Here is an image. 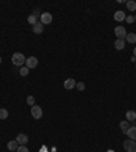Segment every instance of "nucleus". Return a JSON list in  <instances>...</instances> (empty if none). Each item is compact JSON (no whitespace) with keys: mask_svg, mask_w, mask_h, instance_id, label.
Listing matches in <instances>:
<instances>
[{"mask_svg":"<svg viewBox=\"0 0 136 152\" xmlns=\"http://www.w3.org/2000/svg\"><path fill=\"white\" fill-rule=\"evenodd\" d=\"M135 20H136V15H135Z\"/></svg>","mask_w":136,"mask_h":152,"instance_id":"28","label":"nucleus"},{"mask_svg":"<svg viewBox=\"0 0 136 152\" xmlns=\"http://www.w3.org/2000/svg\"><path fill=\"white\" fill-rule=\"evenodd\" d=\"M125 38H126V42H128V44H135L136 42V34L135 33H128Z\"/></svg>","mask_w":136,"mask_h":152,"instance_id":"14","label":"nucleus"},{"mask_svg":"<svg viewBox=\"0 0 136 152\" xmlns=\"http://www.w3.org/2000/svg\"><path fill=\"white\" fill-rule=\"evenodd\" d=\"M18 147H19V144H18V141L16 140H11V141H8V144H7V148H8V151H16L18 149Z\"/></svg>","mask_w":136,"mask_h":152,"instance_id":"10","label":"nucleus"},{"mask_svg":"<svg viewBox=\"0 0 136 152\" xmlns=\"http://www.w3.org/2000/svg\"><path fill=\"white\" fill-rule=\"evenodd\" d=\"M75 87L78 88L79 91H84V88H86V86H84V83L83 81H79V83H76V86Z\"/></svg>","mask_w":136,"mask_h":152,"instance_id":"21","label":"nucleus"},{"mask_svg":"<svg viewBox=\"0 0 136 152\" xmlns=\"http://www.w3.org/2000/svg\"><path fill=\"white\" fill-rule=\"evenodd\" d=\"M31 116L36 118V120H39L42 117V109L39 106H37V105H34V106H31Z\"/></svg>","mask_w":136,"mask_h":152,"instance_id":"4","label":"nucleus"},{"mask_svg":"<svg viewBox=\"0 0 136 152\" xmlns=\"http://www.w3.org/2000/svg\"><path fill=\"white\" fill-rule=\"evenodd\" d=\"M19 72L22 76H27V75H29V68H27V67H22Z\"/></svg>","mask_w":136,"mask_h":152,"instance_id":"20","label":"nucleus"},{"mask_svg":"<svg viewBox=\"0 0 136 152\" xmlns=\"http://www.w3.org/2000/svg\"><path fill=\"white\" fill-rule=\"evenodd\" d=\"M0 63H1V57H0Z\"/></svg>","mask_w":136,"mask_h":152,"instance_id":"27","label":"nucleus"},{"mask_svg":"<svg viewBox=\"0 0 136 152\" xmlns=\"http://www.w3.org/2000/svg\"><path fill=\"white\" fill-rule=\"evenodd\" d=\"M126 8H128L129 11H135L136 10V1H133V0L126 1Z\"/></svg>","mask_w":136,"mask_h":152,"instance_id":"17","label":"nucleus"},{"mask_svg":"<svg viewBox=\"0 0 136 152\" xmlns=\"http://www.w3.org/2000/svg\"><path fill=\"white\" fill-rule=\"evenodd\" d=\"M126 136L129 137L131 140L135 141L136 140V126H132V128L129 126V129H128V132H126Z\"/></svg>","mask_w":136,"mask_h":152,"instance_id":"11","label":"nucleus"},{"mask_svg":"<svg viewBox=\"0 0 136 152\" xmlns=\"http://www.w3.org/2000/svg\"><path fill=\"white\" fill-rule=\"evenodd\" d=\"M26 102H27V105H30V106H34V97H33V95H29Z\"/></svg>","mask_w":136,"mask_h":152,"instance_id":"22","label":"nucleus"},{"mask_svg":"<svg viewBox=\"0 0 136 152\" xmlns=\"http://www.w3.org/2000/svg\"><path fill=\"white\" fill-rule=\"evenodd\" d=\"M114 34H116V37H117V39H124L126 37V30L124 29L123 26H117L116 29H114Z\"/></svg>","mask_w":136,"mask_h":152,"instance_id":"3","label":"nucleus"},{"mask_svg":"<svg viewBox=\"0 0 136 152\" xmlns=\"http://www.w3.org/2000/svg\"><path fill=\"white\" fill-rule=\"evenodd\" d=\"M125 20L128 23H133V20H135V16L133 15H129V16H125Z\"/></svg>","mask_w":136,"mask_h":152,"instance_id":"24","label":"nucleus"},{"mask_svg":"<svg viewBox=\"0 0 136 152\" xmlns=\"http://www.w3.org/2000/svg\"><path fill=\"white\" fill-rule=\"evenodd\" d=\"M37 19H38V18H37V16L34 15V14H31V15H30L29 18H27V22H29L30 25H33V26H34V25L37 23Z\"/></svg>","mask_w":136,"mask_h":152,"instance_id":"18","label":"nucleus"},{"mask_svg":"<svg viewBox=\"0 0 136 152\" xmlns=\"http://www.w3.org/2000/svg\"><path fill=\"white\" fill-rule=\"evenodd\" d=\"M114 48H116L117 50H123V49L125 48V41H124V39H116V41H114Z\"/></svg>","mask_w":136,"mask_h":152,"instance_id":"13","label":"nucleus"},{"mask_svg":"<svg viewBox=\"0 0 136 152\" xmlns=\"http://www.w3.org/2000/svg\"><path fill=\"white\" fill-rule=\"evenodd\" d=\"M8 117V110L7 109H0V120H6Z\"/></svg>","mask_w":136,"mask_h":152,"instance_id":"19","label":"nucleus"},{"mask_svg":"<svg viewBox=\"0 0 136 152\" xmlns=\"http://www.w3.org/2000/svg\"><path fill=\"white\" fill-rule=\"evenodd\" d=\"M75 86H76V81H75L74 79H67V80L64 81L65 90H72V88H75Z\"/></svg>","mask_w":136,"mask_h":152,"instance_id":"8","label":"nucleus"},{"mask_svg":"<svg viewBox=\"0 0 136 152\" xmlns=\"http://www.w3.org/2000/svg\"><path fill=\"white\" fill-rule=\"evenodd\" d=\"M135 121H136V120H135Z\"/></svg>","mask_w":136,"mask_h":152,"instance_id":"29","label":"nucleus"},{"mask_svg":"<svg viewBox=\"0 0 136 152\" xmlns=\"http://www.w3.org/2000/svg\"><path fill=\"white\" fill-rule=\"evenodd\" d=\"M106 152H114V151H113V149H107Z\"/></svg>","mask_w":136,"mask_h":152,"instance_id":"26","label":"nucleus"},{"mask_svg":"<svg viewBox=\"0 0 136 152\" xmlns=\"http://www.w3.org/2000/svg\"><path fill=\"white\" fill-rule=\"evenodd\" d=\"M33 31L36 33V34H41L42 31H44V25H42L41 22H37L34 26H33Z\"/></svg>","mask_w":136,"mask_h":152,"instance_id":"12","label":"nucleus"},{"mask_svg":"<svg viewBox=\"0 0 136 152\" xmlns=\"http://www.w3.org/2000/svg\"><path fill=\"white\" fill-rule=\"evenodd\" d=\"M114 20H116V22H123V20H125V14H124V11H116V12H114Z\"/></svg>","mask_w":136,"mask_h":152,"instance_id":"9","label":"nucleus"},{"mask_svg":"<svg viewBox=\"0 0 136 152\" xmlns=\"http://www.w3.org/2000/svg\"><path fill=\"white\" fill-rule=\"evenodd\" d=\"M123 145L126 152H136V141H133V140H125Z\"/></svg>","mask_w":136,"mask_h":152,"instance_id":"2","label":"nucleus"},{"mask_svg":"<svg viewBox=\"0 0 136 152\" xmlns=\"http://www.w3.org/2000/svg\"><path fill=\"white\" fill-rule=\"evenodd\" d=\"M120 129L123 130V133H125L126 135V132H128V129H129V124H128V121H121L120 122Z\"/></svg>","mask_w":136,"mask_h":152,"instance_id":"16","label":"nucleus"},{"mask_svg":"<svg viewBox=\"0 0 136 152\" xmlns=\"http://www.w3.org/2000/svg\"><path fill=\"white\" fill-rule=\"evenodd\" d=\"M16 152H29V149L26 148V145H19L18 149H16Z\"/></svg>","mask_w":136,"mask_h":152,"instance_id":"23","label":"nucleus"},{"mask_svg":"<svg viewBox=\"0 0 136 152\" xmlns=\"http://www.w3.org/2000/svg\"><path fill=\"white\" fill-rule=\"evenodd\" d=\"M15 140L18 141L19 145H26L27 143H29V137H27V135H25V133H19Z\"/></svg>","mask_w":136,"mask_h":152,"instance_id":"6","label":"nucleus"},{"mask_svg":"<svg viewBox=\"0 0 136 152\" xmlns=\"http://www.w3.org/2000/svg\"><path fill=\"white\" fill-rule=\"evenodd\" d=\"M41 23L42 25H49V23H52V19H53V16L52 14H49V12H44L41 14Z\"/></svg>","mask_w":136,"mask_h":152,"instance_id":"5","label":"nucleus"},{"mask_svg":"<svg viewBox=\"0 0 136 152\" xmlns=\"http://www.w3.org/2000/svg\"><path fill=\"white\" fill-rule=\"evenodd\" d=\"M26 65H27V68L31 69V68H36L37 65H38V60H37L36 57H27L26 58Z\"/></svg>","mask_w":136,"mask_h":152,"instance_id":"7","label":"nucleus"},{"mask_svg":"<svg viewBox=\"0 0 136 152\" xmlns=\"http://www.w3.org/2000/svg\"><path fill=\"white\" fill-rule=\"evenodd\" d=\"M125 117H126V120L128 121H135L136 120V111L128 110L126 111V114H125Z\"/></svg>","mask_w":136,"mask_h":152,"instance_id":"15","label":"nucleus"},{"mask_svg":"<svg viewBox=\"0 0 136 152\" xmlns=\"http://www.w3.org/2000/svg\"><path fill=\"white\" fill-rule=\"evenodd\" d=\"M133 55H135V57H136V48L133 49Z\"/></svg>","mask_w":136,"mask_h":152,"instance_id":"25","label":"nucleus"},{"mask_svg":"<svg viewBox=\"0 0 136 152\" xmlns=\"http://www.w3.org/2000/svg\"><path fill=\"white\" fill-rule=\"evenodd\" d=\"M11 60H12V64L14 65H18V67H20V65H23L25 64V56L22 55V53H14L12 55V57H11Z\"/></svg>","mask_w":136,"mask_h":152,"instance_id":"1","label":"nucleus"}]
</instances>
